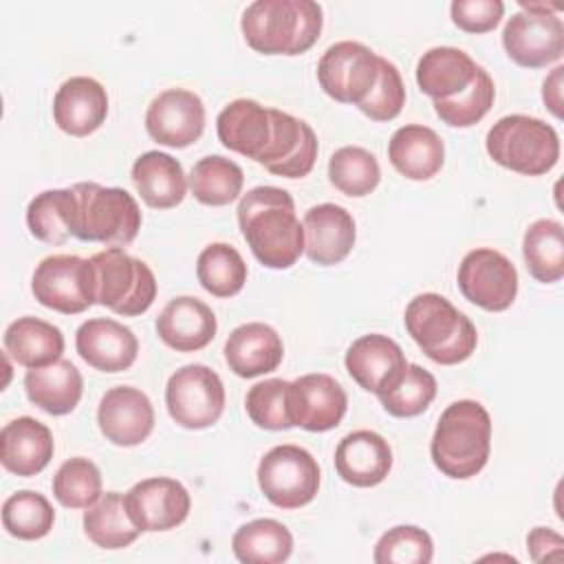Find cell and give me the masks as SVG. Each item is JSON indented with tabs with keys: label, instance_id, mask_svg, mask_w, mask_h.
<instances>
[{
	"label": "cell",
	"instance_id": "cell-1",
	"mask_svg": "<svg viewBox=\"0 0 564 564\" xmlns=\"http://www.w3.org/2000/svg\"><path fill=\"white\" fill-rule=\"evenodd\" d=\"M220 143L284 178L306 176L317 159L313 128L278 108L253 99H234L216 117Z\"/></svg>",
	"mask_w": 564,
	"mask_h": 564
},
{
	"label": "cell",
	"instance_id": "cell-2",
	"mask_svg": "<svg viewBox=\"0 0 564 564\" xmlns=\"http://www.w3.org/2000/svg\"><path fill=\"white\" fill-rule=\"evenodd\" d=\"M238 225L260 264L289 269L304 253V227L293 196L275 185H258L238 203Z\"/></svg>",
	"mask_w": 564,
	"mask_h": 564
},
{
	"label": "cell",
	"instance_id": "cell-3",
	"mask_svg": "<svg viewBox=\"0 0 564 564\" xmlns=\"http://www.w3.org/2000/svg\"><path fill=\"white\" fill-rule=\"evenodd\" d=\"M324 11L313 0H256L240 18L247 44L264 55H300L319 37Z\"/></svg>",
	"mask_w": 564,
	"mask_h": 564
},
{
	"label": "cell",
	"instance_id": "cell-4",
	"mask_svg": "<svg viewBox=\"0 0 564 564\" xmlns=\"http://www.w3.org/2000/svg\"><path fill=\"white\" fill-rule=\"evenodd\" d=\"M491 416L482 403L460 399L438 416L430 454L436 469L449 478L467 480L489 460Z\"/></svg>",
	"mask_w": 564,
	"mask_h": 564
},
{
	"label": "cell",
	"instance_id": "cell-5",
	"mask_svg": "<svg viewBox=\"0 0 564 564\" xmlns=\"http://www.w3.org/2000/svg\"><path fill=\"white\" fill-rule=\"evenodd\" d=\"M403 322L416 346L441 366L460 364L476 350V326L438 293H421L412 297L405 306Z\"/></svg>",
	"mask_w": 564,
	"mask_h": 564
},
{
	"label": "cell",
	"instance_id": "cell-6",
	"mask_svg": "<svg viewBox=\"0 0 564 564\" xmlns=\"http://www.w3.org/2000/svg\"><path fill=\"white\" fill-rule=\"evenodd\" d=\"M73 194L75 238L112 247H126L137 238L141 229V209L128 189L104 187L99 183H75Z\"/></svg>",
	"mask_w": 564,
	"mask_h": 564
},
{
	"label": "cell",
	"instance_id": "cell-7",
	"mask_svg": "<svg viewBox=\"0 0 564 564\" xmlns=\"http://www.w3.org/2000/svg\"><path fill=\"white\" fill-rule=\"evenodd\" d=\"M487 154L502 167L542 176L560 159V137L553 126L529 115H507L498 119L485 139Z\"/></svg>",
	"mask_w": 564,
	"mask_h": 564
},
{
	"label": "cell",
	"instance_id": "cell-8",
	"mask_svg": "<svg viewBox=\"0 0 564 564\" xmlns=\"http://www.w3.org/2000/svg\"><path fill=\"white\" fill-rule=\"evenodd\" d=\"M95 273L97 304L117 315L134 317L145 313L156 297V278L152 269L123 251L121 247H106L90 258Z\"/></svg>",
	"mask_w": 564,
	"mask_h": 564
},
{
	"label": "cell",
	"instance_id": "cell-9",
	"mask_svg": "<svg viewBox=\"0 0 564 564\" xmlns=\"http://www.w3.org/2000/svg\"><path fill=\"white\" fill-rule=\"evenodd\" d=\"M258 485L264 498L280 509H300L317 496L319 465L300 445H275L258 465Z\"/></svg>",
	"mask_w": 564,
	"mask_h": 564
},
{
	"label": "cell",
	"instance_id": "cell-10",
	"mask_svg": "<svg viewBox=\"0 0 564 564\" xmlns=\"http://www.w3.org/2000/svg\"><path fill=\"white\" fill-rule=\"evenodd\" d=\"M502 29L507 55L524 68H542L564 55V24L553 13L555 7L520 2Z\"/></svg>",
	"mask_w": 564,
	"mask_h": 564
},
{
	"label": "cell",
	"instance_id": "cell-11",
	"mask_svg": "<svg viewBox=\"0 0 564 564\" xmlns=\"http://www.w3.org/2000/svg\"><path fill=\"white\" fill-rule=\"evenodd\" d=\"M35 300L64 315H77L97 304L90 260L70 253L44 258L31 278Z\"/></svg>",
	"mask_w": 564,
	"mask_h": 564
},
{
	"label": "cell",
	"instance_id": "cell-12",
	"mask_svg": "<svg viewBox=\"0 0 564 564\" xmlns=\"http://www.w3.org/2000/svg\"><path fill=\"white\" fill-rule=\"evenodd\" d=\"M165 405L181 427L203 430L220 419L225 410V386L209 366L187 364L167 379Z\"/></svg>",
	"mask_w": 564,
	"mask_h": 564
},
{
	"label": "cell",
	"instance_id": "cell-13",
	"mask_svg": "<svg viewBox=\"0 0 564 564\" xmlns=\"http://www.w3.org/2000/svg\"><path fill=\"white\" fill-rule=\"evenodd\" d=\"M379 59L381 57L361 42H335L317 62V82L335 101L359 106L379 77Z\"/></svg>",
	"mask_w": 564,
	"mask_h": 564
},
{
	"label": "cell",
	"instance_id": "cell-14",
	"mask_svg": "<svg viewBox=\"0 0 564 564\" xmlns=\"http://www.w3.org/2000/svg\"><path fill=\"white\" fill-rule=\"evenodd\" d=\"M456 282L465 300L491 313L507 311L518 295V271L513 262L489 247L465 253Z\"/></svg>",
	"mask_w": 564,
	"mask_h": 564
},
{
	"label": "cell",
	"instance_id": "cell-15",
	"mask_svg": "<svg viewBox=\"0 0 564 564\" xmlns=\"http://www.w3.org/2000/svg\"><path fill=\"white\" fill-rule=\"evenodd\" d=\"M123 505L132 524L141 533H152L170 531L183 524L189 516L192 498L176 478L154 476L132 485L123 496Z\"/></svg>",
	"mask_w": 564,
	"mask_h": 564
},
{
	"label": "cell",
	"instance_id": "cell-16",
	"mask_svg": "<svg viewBox=\"0 0 564 564\" xmlns=\"http://www.w3.org/2000/svg\"><path fill=\"white\" fill-rule=\"evenodd\" d=\"M203 128V99L187 88H167L148 106L145 130L161 145L187 148L200 139Z\"/></svg>",
	"mask_w": 564,
	"mask_h": 564
},
{
	"label": "cell",
	"instance_id": "cell-17",
	"mask_svg": "<svg viewBox=\"0 0 564 564\" xmlns=\"http://www.w3.org/2000/svg\"><path fill=\"white\" fill-rule=\"evenodd\" d=\"M289 405L293 425L308 432H328L341 423L348 397L335 377L313 372L291 381Z\"/></svg>",
	"mask_w": 564,
	"mask_h": 564
},
{
	"label": "cell",
	"instance_id": "cell-18",
	"mask_svg": "<svg viewBox=\"0 0 564 564\" xmlns=\"http://www.w3.org/2000/svg\"><path fill=\"white\" fill-rule=\"evenodd\" d=\"M97 425L112 445H141L154 427L152 401L139 388L115 386L99 401Z\"/></svg>",
	"mask_w": 564,
	"mask_h": 564
},
{
	"label": "cell",
	"instance_id": "cell-19",
	"mask_svg": "<svg viewBox=\"0 0 564 564\" xmlns=\"http://www.w3.org/2000/svg\"><path fill=\"white\" fill-rule=\"evenodd\" d=\"M77 355L99 372L128 370L139 355L137 335L117 319L95 317L75 333Z\"/></svg>",
	"mask_w": 564,
	"mask_h": 564
},
{
	"label": "cell",
	"instance_id": "cell-20",
	"mask_svg": "<svg viewBox=\"0 0 564 564\" xmlns=\"http://www.w3.org/2000/svg\"><path fill=\"white\" fill-rule=\"evenodd\" d=\"M304 251L322 267L339 264L355 247L357 229L348 209L335 203H319L304 214Z\"/></svg>",
	"mask_w": 564,
	"mask_h": 564
},
{
	"label": "cell",
	"instance_id": "cell-21",
	"mask_svg": "<svg viewBox=\"0 0 564 564\" xmlns=\"http://www.w3.org/2000/svg\"><path fill=\"white\" fill-rule=\"evenodd\" d=\"M108 115L106 88L86 75L66 79L53 97V119L70 137H88Z\"/></svg>",
	"mask_w": 564,
	"mask_h": 564
},
{
	"label": "cell",
	"instance_id": "cell-22",
	"mask_svg": "<svg viewBox=\"0 0 564 564\" xmlns=\"http://www.w3.org/2000/svg\"><path fill=\"white\" fill-rule=\"evenodd\" d=\"M218 330L214 311L198 297L178 295L170 300L156 317V335L176 352L205 348Z\"/></svg>",
	"mask_w": 564,
	"mask_h": 564
},
{
	"label": "cell",
	"instance_id": "cell-23",
	"mask_svg": "<svg viewBox=\"0 0 564 564\" xmlns=\"http://www.w3.org/2000/svg\"><path fill=\"white\" fill-rule=\"evenodd\" d=\"M335 469L352 487H375L392 469V449L388 441L372 430L346 434L335 449Z\"/></svg>",
	"mask_w": 564,
	"mask_h": 564
},
{
	"label": "cell",
	"instance_id": "cell-24",
	"mask_svg": "<svg viewBox=\"0 0 564 564\" xmlns=\"http://www.w3.org/2000/svg\"><path fill=\"white\" fill-rule=\"evenodd\" d=\"M344 361L352 381L375 394L390 386L408 366L401 346L381 333L355 339L348 346Z\"/></svg>",
	"mask_w": 564,
	"mask_h": 564
},
{
	"label": "cell",
	"instance_id": "cell-25",
	"mask_svg": "<svg viewBox=\"0 0 564 564\" xmlns=\"http://www.w3.org/2000/svg\"><path fill=\"white\" fill-rule=\"evenodd\" d=\"M284 357V346L275 328L262 322H249L234 328L225 341V361L242 379L273 372Z\"/></svg>",
	"mask_w": 564,
	"mask_h": 564
},
{
	"label": "cell",
	"instance_id": "cell-26",
	"mask_svg": "<svg viewBox=\"0 0 564 564\" xmlns=\"http://www.w3.org/2000/svg\"><path fill=\"white\" fill-rule=\"evenodd\" d=\"M53 434L33 416H18L0 432V463L15 476H35L53 458Z\"/></svg>",
	"mask_w": 564,
	"mask_h": 564
},
{
	"label": "cell",
	"instance_id": "cell-27",
	"mask_svg": "<svg viewBox=\"0 0 564 564\" xmlns=\"http://www.w3.org/2000/svg\"><path fill=\"white\" fill-rule=\"evenodd\" d=\"M388 159L410 181L432 178L445 161L443 139L423 123H405L390 137Z\"/></svg>",
	"mask_w": 564,
	"mask_h": 564
},
{
	"label": "cell",
	"instance_id": "cell-28",
	"mask_svg": "<svg viewBox=\"0 0 564 564\" xmlns=\"http://www.w3.org/2000/svg\"><path fill=\"white\" fill-rule=\"evenodd\" d=\"M478 64L460 48L434 46L419 57L416 84L434 101L460 95L478 73Z\"/></svg>",
	"mask_w": 564,
	"mask_h": 564
},
{
	"label": "cell",
	"instance_id": "cell-29",
	"mask_svg": "<svg viewBox=\"0 0 564 564\" xmlns=\"http://www.w3.org/2000/svg\"><path fill=\"white\" fill-rule=\"evenodd\" d=\"M24 390L33 405L46 414L62 416L77 408L84 392V379L73 361L59 359L44 368H29L24 375Z\"/></svg>",
	"mask_w": 564,
	"mask_h": 564
},
{
	"label": "cell",
	"instance_id": "cell-30",
	"mask_svg": "<svg viewBox=\"0 0 564 564\" xmlns=\"http://www.w3.org/2000/svg\"><path fill=\"white\" fill-rule=\"evenodd\" d=\"M132 183L148 207L170 209L185 198L189 181L174 156L150 150L134 161Z\"/></svg>",
	"mask_w": 564,
	"mask_h": 564
},
{
	"label": "cell",
	"instance_id": "cell-31",
	"mask_svg": "<svg viewBox=\"0 0 564 564\" xmlns=\"http://www.w3.org/2000/svg\"><path fill=\"white\" fill-rule=\"evenodd\" d=\"M4 352L24 368H44L62 359L64 335L40 317H18L2 335Z\"/></svg>",
	"mask_w": 564,
	"mask_h": 564
},
{
	"label": "cell",
	"instance_id": "cell-32",
	"mask_svg": "<svg viewBox=\"0 0 564 564\" xmlns=\"http://www.w3.org/2000/svg\"><path fill=\"white\" fill-rule=\"evenodd\" d=\"M231 551L245 564H282L291 557L293 535L282 522L258 518L234 533Z\"/></svg>",
	"mask_w": 564,
	"mask_h": 564
},
{
	"label": "cell",
	"instance_id": "cell-33",
	"mask_svg": "<svg viewBox=\"0 0 564 564\" xmlns=\"http://www.w3.org/2000/svg\"><path fill=\"white\" fill-rule=\"evenodd\" d=\"M522 256L529 273L542 282L553 284L564 275V229L553 218H540L529 225L522 238Z\"/></svg>",
	"mask_w": 564,
	"mask_h": 564
},
{
	"label": "cell",
	"instance_id": "cell-34",
	"mask_svg": "<svg viewBox=\"0 0 564 564\" xmlns=\"http://www.w3.org/2000/svg\"><path fill=\"white\" fill-rule=\"evenodd\" d=\"M84 533L99 549L117 551L130 546L139 538V529L132 524L123 496L119 491H106L84 513Z\"/></svg>",
	"mask_w": 564,
	"mask_h": 564
},
{
	"label": "cell",
	"instance_id": "cell-35",
	"mask_svg": "<svg viewBox=\"0 0 564 564\" xmlns=\"http://www.w3.org/2000/svg\"><path fill=\"white\" fill-rule=\"evenodd\" d=\"M245 183L242 167L220 154L203 156L189 172V189L194 198L209 207H223L238 198Z\"/></svg>",
	"mask_w": 564,
	"mask_h": 564
},
{
	"label": "cell",
	"instance_id": "cell-36",
	"mask_svg": "<svg viewBox=\"0 0 564 564\" xmlns=\"http://www.w3.org/2000/svg\"><path fill=\"white\" fill-rule=\"evenodd\" d=\"M75 218V194L68 189H46L37 194L26 207L29 231L46 242L62 245L73 236Z\"/></svg>",
	"mask_w": 564,
	"mask_h": 564
},
{
	"label": "cell",
	"instance_id": "cell-37",
	"mask_svg": "<svg viewBox=\"0 0 564 564\" xmlns=\"http://www.w3.org/2000/svg\"><path fill=\"white\" fill-rule=\"evenodd\" d=\"M196 278L200 286L216 297H231L247 282V264L240 251L227 242L207 245L196 260Z\"/></svg>",
	"mask_w": 564,
	"mask_h": 564
},
{
	"label": "cell",
	"instance_id": "cell-38",
	"mask_svg": "<svg viewBox=\"0 0 564 564\" xmlns=\"http://www.w3.org/2000/svg\"><path fill=\"white\" fill-rule=\"evenodd\" d=\"M388 414L408 419L425 412L436 397V379L419 364H408L403 372L383 390L377 392Z\"/></svg>",
	"mask_w": 564,
	"mask_h": 564
},
{
	"label": "cell",
	"instance_id": "cell-39",
	"mask_svg": "<svg viewBox=\"0 0 564 564\" xmlns=\"http://www.w3.org/2000/svg\"><path fill=\"white\" fill-rule=\"evenodd\" d=\"M328 178L346 196H366L379 185V161L366 148L344 145L328 161Z\"/></svg>",
	"mask_w": 564,
	"mask_h": 564
},
{
	"label": "cell",
	"instance_id": "cell-40",
	"mask_svg": "<svg viewBox=\"0 0 564 564\" xmlns=\"http://www.w3.org/2000/svg\"><path fill=\"white\" fill-rule=\"evenodd\" d=\"M55 511L37 491H15L2 505V527L18 540H40L51 533Z\"/></svg>",
	"mask_w": 564,
	"mask_h": 564
},
{
	"label": "cell",
	"instance_id": "cell-41",
	"mask_svg": "<svg viewBox=\"0 0 564 564\" xmlns=\"http://www.w3.org/2000/svg\"><path fill=\"white\" fill-rule=\"evenodd\" d=\"M53 496L62 507L88 509L101 498L99 467L84 456L64 460L53 476Z\"/></svg>",
	"mask_w": 564,
	"mask_h": 564
},
{
	"label": "cell",
	"instance_id": "cell-42",
	"mask_svg": "<svg viewBox=\"0 0 564 564\" xmlns=\"http://www.w3.org/2000/svg\"><path fill=\"white\" fill-rule=\"evenodd\" d=\"M496 88L489 73L480 66L476 79L456 97L434 101V110L443 123L452 128H469L478 123L494 106Z\"/></svg>",
	"mask_w": 564,
	"mask_h": 564
},
{
	"label": "cell",
	"instance_id": "cell-43",
	"mask_svg": "<svg viewBox=\"0 0 564 564\" xmlns=\"http://www.w3.org/2000/svg\"><path fill=\"white\" fill-rule=\"evenodd\" d=\"M289 386L286 379H264L249 388L245 397V408L249 419L262 430H289L291 405H289Z\"/></svg>",
	"mask_w": 564,
	"mask_h": 564
},
{
	"label": "cell",
	"instance_id": "cell-44",
	"mask_svg": "<svg viewBox=\"0 0 564 564\" xmlns=\"http://www.w3.org/2000/svg\"><path fill=\"white\" fill-rule=\"evenodd\" d=\"M434 557V542L427 531L399 524L388 529L375 544L372 560L377 564H427Z\"/></svg>",
	"mask_w": 564,
	"mask_h": 564
},
{
	"label": "cell",
	"instance_id": "cell-45",
	"mask_svg": "<svg viewBox=\"0 0 564 564\" xmlns=\"http://www.w3.org/2000/svg\"><path fill=\"white\" fill-rule=\"evenodd\" d=\"M405 106V86L399 68L386 57L379 59V77L370 95L357 106L372 121H390Z\"/></svg>",
	"mask_w": 564,
	"mask_h": 564
},
{
	"label": "cell",
	"instance_id": "cell-46",
	"mask_svg": "<svg viewBox=\"0 0 564 564\" xmlns=\"http://www.w3.org/2000/svg\"><path fill=\"white\" fill-rule=\"evenodd\" d=\"M452 22L467 33H487L498 26L505 2L500 0H454L449 4Z\"/></svg>",
	"mask_w": 564,
	"mask_h": 564
},
{
	"label": "cell",
	"instance_id": "cell-47",
	"mask_svg": "<svg viewBox=\"0 0 564 564\" xmlns=\"http://www.w3.org/2000/svg\"><path fill=\"white\" fill-rule=\"evenodd\" d=\"M527 549L533 562H544L551 557H562L564 553V540L557 531L549 527H535L527 535Z\"/></svg>",
	"mask_w": 564,
	"mask_h": 564
},
{
	"label": "cell",
	"instance_id": "cell-48",
	"mask_svg": "<svg viewBox=\"0 0 564 564\" xmlns=\"http://www.w3.org/2000/svg\"><path fill=\"white\" fill-rule=\"evenodd\" d=\"M562 75H564V66H555L542 84V99L557 119L562 117Z\"/></svg>",
	"mask_w": 564,
	"mask_h": 564
}]
</instances>
